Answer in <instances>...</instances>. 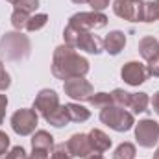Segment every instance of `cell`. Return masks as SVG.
<instances>
[{
  "label": "cell",
  "instance_id": "16",
  "mask_svg": "<svg viewBox=\"0 0 159 159\" xmlns=\"http://www.w3.org/2000/svg\"><path fill=\"white\" fill-rule=\"evenodd\" d=\"M32 148L34 150H46V152L52 154V150H54V137L48 131H44V129L35 131V135L32 137Z\"/></svg>",
  "mask_w": 159,
  "mask_h": 159
},
{
  "label": "cell",
  "instance_id": "4",
  "mask_svg": "<svg viewBox=\"0 0 159 159\" xmlns=\"http://www.w3.org/2000/svg\"><path fill=\"white\" fill-rule=\"evenodd\" d=\"M100 120L109 126L111 129L115 131H128L133 128L135 124V119H133V113L126 111L124 107H119V106H107L104 109H100Z\"/></svg>",
  "mask_w": 159,
  "mask_h": 159
},
{
  "label": "cell",
  "instance_id": "12",
  "mask_svg": "<svg viewBox=\"0 0 159 159\" xmlns=\"http://www.w3.org/2000/svg\"><path fill=\"white\" fill-rule=\"evenodd\" d=\"M67 148H69L72 157H80V159H87L91 154H94L93 146L89 143V135H85V133H74L67 141Z\"/></svg>",
  "mask_w": 159,
  "mask_h": 159
},
{
  "label": "cell",
  "instance_id": "24",
  "mask_svg": "<svg viewBox=\"0 0 159 159\" xmlns=\"http://www.w3.org/2000/svg\"><path fill=\"white\" fill-rule=\"evenodd\" d=\"M28 19H30V15L28 13H22V11H13V15H11V24H13V28L15 30H26V24H28Z\"/></svg>",
  "mask_w": 159,
  "mask_h": 159
},
{
  "label": "cell",
  "instance_id": "17",
  "mask_svg": "<svg viewBox=\"0 0 159 159\" xmlns=\"http://www.w3.org/2000/svg\"><path fill=\"white\" fill-rule=\"evenodd\" d=\"M44 120H46L48 124L56 126V128H63V126H67V124L70 122L69 111H67V106H61V104H59V107H56L50 115H46Z\"/></svg>",
  "mask_w": 159,
  "mask_h": 159
},
{
  "label": "cell",
  "instance_id": "10",
  "mask_svg": "<svg viewBox=\"0 0 159 159\" xmlns=\"http://www.w3.org/2000/svg\"><path fill=\"white\" fill-rule=\"evenodd\" d=\"M120 76H122V80H124L128 85L137 87V85L144 83L150 74H148L146 65H143V63H139V61H129V63H126V65L122 67Z\"/></svg>",
  "mask_w": 159,
  "mask_h": 159
},
{
  "label": "cell",
  "instance_id": "37",
  "mask_svg": "<svg viewBox=\"0 0 159 159\" xmlns=\"http://www.w3.org/2000/svg\"><path fill=\"white\" fill-rule=\"evenodd\" d=\"M154 159H159V146H157V150L154 152Z\"/></svg>",
  "mask_w": 159,
  "mask_h": 159
},
{
  "label": "cell",
  "instance_id": "5",
  "mask_svg": "<svg viewBox=\"0 0 159 159\" xmlns=\"http://www.w3.org/2000/svg\"><path fill=\"white\" fill-rule=\"evenodd\" d=\"M39 113L35 111V109H19V111H15L13 113V117H11V128H13V131L17 133V135H20V137H26V135H30V133H34L35 131V128H37V117Z\"/></svg>",
  "mask_w": 159,
  "mask_h": 159
},
{
  "label": "cell",
  "instance_id": "35",
  "mask_svg": "<svg viewBox=\"0 0 159 159\" xmlns=\"http://www.w3.org/2000/svg\"><path fill=\"white\" fill-rule=\"evenodd\" d=\"M152 107H154V111L159 115V91L154 94V98H152Z\"/></svg>",
  "mask_w": 159,
  "mask_h": 159
},
{
  "label": "cell",
  "instance_id": "21",
  "mask_svg": "<svg viewBox=\"0 0 159 159\" xmlns=\"http://www.w3.org/2000/svg\"><path fill=\"white\" fill-rule=\"evenodd\" d=\"M48 22V15L46 13H35V15H30L28 19V24H26V30L28 32H37L43 26H46Z\"/></svg>",
  "mask_w": 159,
  "mask_h": 159
},
{
  "label": "cell",
  "instance_id": "14",
  "mask_svg": "<svg viewBox=\"0 0 159 159\" xmlns=\"http://www.w3.org/2000/svg\"><path fill=\"white\" fill-rule=\"evenodd\" d=\"M87 135H89V143H91L94 154H102V152L109 150V146H111V139H109L102 129H91Z\"/></svg>",
  "mask_w": 159,
  "mask_h": 159
},
{
  "label": "cell",
  "instance_id": "23",
  "mask_svg": "<svg viewBox=\"0 0 159 159\" xmlns=\"http://www.w3.org/2000/svg\"><path fill=\"white\" fill-rule=\"evenodd\" d=\"M113 159H135V146L131 143H122L117 146Z\"/></svg>",
  "mask_w": 159,
  "mask_h": 159
},
{
  "label": "cell",
  "instance_id": "33",
  "mask_svg": "<svg viewBox=\"0 0 159 159\" xmlns=\"http://www.w3.org/2000/svg\"><path fill=\"white\" fill-rule=\"evenodd\" d=\"M28 159H50V152H46V150H34L32 148V154L28 156Z\"/></svg>",
  "mask_w": 159,
  "mask_h": 159
},
{
  "label": "cell",
  "instance_id": "38",
  "mask_svg": "<svg viewBox=\"0 0 159 159\" xmlns=\"http://www.w3.org/2000/svg\"><path fill=\"white\" fill-rule=\"evenodd\" d=\"M74 4H83V2H87V0H72Z\"/></svg>",
  "mask_w": 159,
  "mask_h": 159
},
{
  "label": "cell",
  "instance_id": "31",
  "mask_svg": "<svg viewBox=\"0 0 159 159\" xmlns=\"http://www.w3.org/2000/svg\"><path fill=\"white\" fill-rule=\"evenodd\" d=\"M87 2L93 7V11H102L109 6V0H87Z\"/></svg>",
  "mask_w": 159,
  "mask_h": 159
},
{
  "label": "cell",
  "instance_id": "9",
  "mask_svg": "<svg viewBox=\"0 0 159 159\" xmlns=\"http://www.w3.org/2000/svg\"><path fill=\"white\" fill-rule=\"evenodd\" d=\"M63 91H65L67 96H70L72 100H80V102H83V100L89 102V98L94 94L93 85L83 78V76L65 80V83H63Z\"/></svg>",
  "mask_w": 159,
  "mask_h": 159
},
{
  "label": "cell",
  "instance_id": "3",
  "mask_svg": "<svg viewBox=\"0 0 159 159\" xmlns=\"http://www.w3.org/2000/svg\"><path fill=\"white\" fill-rule=\"evenodd\" d=\"M63 39H65V44H69L72 48H78V50H85L89 54H100L104 50V41L102 39H98L91 32L78 30V28H74L70 24L65 28Z\"/></svg>",
  "mask_w": 159,
  "mask_h": 159
},
{
  "label": "cell",
  "instance_id": "20",
  "mask_svg": "<svg viewBox=\"0 0 159 159\" xmlns=\"http://www.w3.org/2000/svg\"><path fill=\"white\" fill-rule=\"evenodd\" d=\"M154 20H159V0H152L144 4L143 22H154Z\"/></svg>",
  "mask_w": 159,
  "mask_h": 159
},
{
  "label": "cell",
  "instance_id": "13",
  "mask_svg": "<svg viewBox=\"0 0 159 159\" xmlns=\"http://www.w3.org/2000/svg\"><path fill=\"white\" fill-rule=\"evenodd\" d=\"M124 46H126V35H124V32H120V30L109 32L107 37L104 39V50H106L107 54H111V56L120 54V50H122Z\"/></svg>",
  "mask_w": 159,
  "mask_h": 159
},
{
  "label": "cell",
  "instance_id": "2",
  "mask_svg": "<svg viewBox=\"0 0 159 159\" xmlns=\"http://www.w3.org/2000/svg\"><path fill=\"white\" fill-rule=\"evenodd\" d=\"M30 39L20 32H7L0 39V54L9 61H20L30 56Z\"/></svg>",
  "mask_w": 159,
  "mask_h": 159
},
{
  "label": "cell",
  "instance_id": "32",
  "mask_svg": "<svg viewBox=\"0 0 159 159\" xmlns=\"http://www.w3.org/2000/svg\"><path fill=\"white\" fill-rule=\"evenodd\" d=\"M7 148H9V137L4 131H0V156H6Z\"/></svg>",
  "mask_w": 159,
  "mask_h": 159
},
{
  "label": "cell",
  "instance_id": "36",
  "mask_svg": "<svg viewBox=\"0 0 159 159\" xmlns=\"http://www.w3.org/2000/svg\"><path fill=\"white\" fill-rule=\"evenodd\" d=\"M87 159H104V156H102V154H91Z\"/></svg>",
  "mask_w": 159,
  "mask_h": 159
},
{
  "label": "cell",
  "instance_id": "27",
  "mask_svg": "<svg viewBox=\"0 0 159 159\" xmlns=\"http://www.w3.org/2000/svg\"><path fill=\"white\" fill-rule=\"evenodd\" d=\"M50 159H72L70 152H69V148H67V143H59V144H56L54 150H52V157Z\"/></svg>",
  "mask_w": 159,
  "mask_h": 159
},
{
  "label": "cell",
  "instance_id": "29",
  "mask_svg": "<svg viewBox=\"0 0 159 159\" xmlns=\"http://www.w3.org/2000/svg\"><path fill=\"white\" fill-rule=\"evenodd\" d=\"M6 159H28V156H26V152H24L22 146H15V148H11V152L6 156Z\"/></svg>",
  "mask_w": 159,
  "mask_h": 159
},
{
  "label": "cell",
  "instance_id": "15",
  "mask_svg": "<svg viewBox=\"0 0 159 159\" xmlns=\"http://www.w3.org/2000/svg\"><path fill=\"white\" fill-rule=\"evenodd\" d=\"M139 54L143 56V59L152 61L159 56V41L156 37H143L139 41Z\"/></svg>",
  "mask_w": 159,
  "mask_h": 159
},
{
  "label": "cell",
  "instance_id": "11",
  "mask_svg": "<svg viewBox=\"0 0 159 159\" xmlns=\"http://www.w3.org/2000/svg\"><path fill=\"white\" fill-rule=\"evenodd\" d=\"M56 107H59V96L56 94V91H52V89H43V91H39V94L34 100V109L39 115L46 117Z\"/></svg>",
  "mask_w": 159,
  "mask_h": 159
},
{
  "label": "cell",
  "instance_id": "34",
  "mask_svg": "<svg viewBox=\"0 0 159 159\" xmlns=\"http://www.w3.org/2000/svg\"><path fill=\"white\" fill-rule=\"evenodd\" d=\"M6 107H7V96L0 94V124L4 122V117H6Z\"/></svg>",
  "mask_w": 159,
  "mask_h": 159
},
{
  "label": "cell",
  "instance_id": "7",
  "mask_svg": "<svg viewBox=\"0 0 159 159\" xmlns=\"http://www.w3.org/2000/svg\"><path fill=\"white\" fill-rule=\"evenodd\" d=\"M113 11L117 17L124 20L139 22L143 20V15H144V2L143 0H115Z\"/></svg>",
  "mask_w": 159,
  "mask_h": 159
},
{
  "label": "cell",
  "instance_id": "6",
  "mask_svg": "<svg viewBox=\"0 0 159 159\" xmlns=\"http://www.w3.org/2000/svg\"><path fill=\"white\" fill-rule=\"evenodd\" d=\"M70 26L83 30V32H91V30H98L104 28L107 24V17L102 11H85V13H76L70 17L69 20Z\"/></svg>",
  "mask_w": 159,
  "mask_h": 159
},
{
  "label": "cell",
  "instance_id": "22",
  "mask_svg": "<svg viewBox=\"0 0 159 159\" xmlns=\"http://www.w3.org/2000/svg\"><path fill=\"white\" fill-rule=\"evenodd\" d=\"M89 104H91L93 107L104 109V107H107V106H113V98H111V94H107V93H96L94 96L89 98Z\"/></svg>",
  "mask_w": 159,
  "mask_h": 159
},
{
  "label": "cell",
  "instance_id": "18",
  "mask_svg": "<svg viewBox=\"0 0 159 159\" xmlns=\"http://www.w3.org/2000/svg\"><path fill=\"white\" fill-rule=\"evenodd\" d=\"M148 104H150V98H148L146 93H131L129 94L128 107L133 113H144V111H148Z\"/></svg>",
  "mask_w": 159,
  "mask_h": 159
},
{
  "label": "cell",
  "instance_id": "25",
  "mask_svg": "<svg viewBox=\"0 0 159 159\" xmlns=\"http://www.w3.org/2000/svg\"><path fill=\"white\" fill-rule=\"evenodd\" d=\"M13 6H15L17 11H22V13L32 15V13L39 7V0H17Z\"/></svg>",
  "mask_w": 159,
  "mask_h": 159
},
{
  "label": "cell",
  "instance_id": "30",
  "mask_svg": "<svg viewBox=\"0 0 159 159\" xmlns=\"http://www.w3.org/2000/svg\"><path fill=\"white\" fill-rule=\"evenodd\" d=\"M148 74L150 76H156V78H159V56L157 57H154L152 61H148Z\"/></svg>",
  "mask_w": 159,
  "mask_h": 159
},
{
  "label": "cell",
  "instance_id": "1",
  "mask_svg": "<svg viewBox=\"0 0 159 159\" xmlns=\"http://www.w3.org/2000/svg\"><path fill=\"white\" fill-rule=\"evenodd\" d=\"M87 72H89V61L80 56L76 48L69 44H61L54 50L52 74L57 80L65 81L70 78H80V76H85Z\"/></svg>",
  "mask_w": 159,
  "mask_h": 159
},
{
  "label": "cell",
  "instance_id": "39",
  "mask_svg": "<svg viewBox=\"0 0 159 159\" xmlns=\"http://www.w3.org/2000/svg\"><path fill=\"white\" fill-rule=\"evenodd\" d=\"M7 2H11V4H15V2H17V0H7Z\"/></svg>",
  "mask_w": 159,
  "mask_h": 159
},
{
  "label": "cell",
  "instance_id": "28",
  "mask_svg": "<svg viewBox=\"0 0 159 159\" xmlns=\"http://www.w3.org/2000/svg\"><path fill=\"white\" fill-rule=\"evenodd\" d=\"M9 85H11V78H9V74L6 72L4 63H2V59H0V91H6Z\"/></svg>",
  "mask_w": 159,
  "mask_h": 159
},
{
  "label": "cell",
  "instance_id": "19",
  "mask_svg": "<svg viewBox=\"0 0 159 159\" xmlns=\"http://www.w3.org/2000/svg\"><path fill=\"white\" fill-rule=\"evenodd\" d=\"M67 111H69L70 122H85L91 117V111L80 104H67Z\"/></svg>",
  "mask_w": 159,
  "mask_h": 159
},
{
  "label": "cell",
  "instance_id": "8",
  "mask_svg": "<svg viewBox=\"0 0 159 159\" xmlns=\"http://www.w3.org/2000/svg\"><path fill=\"white\" fill-rule=\"evenodd\" d=\"M135 139L143 148H154L159 141V124L156 120L144 119L135 126Z\"/></svg>",
  "mask_w": 159,
  "mask_h": 159
},
{
  "label": "cell",
  "instance_id": "26",
  "mask_svg": "<svg viewBox=\"0 0 159 159\" xmlns=\"http://www.w3.org/2000/svg\"><path fill=\"white\" fill-rule=\"evenodd\" d=\"M129 94H131V93H126V91H122V89H115V91L111 93L113 104L119 106V107H128V104H129Z\"/></svg>",
  "mask_w": 159,
  "mask_h": 159
}]
</instances>
